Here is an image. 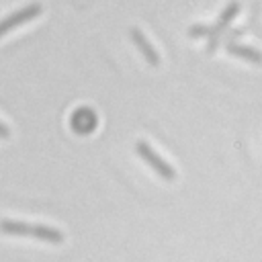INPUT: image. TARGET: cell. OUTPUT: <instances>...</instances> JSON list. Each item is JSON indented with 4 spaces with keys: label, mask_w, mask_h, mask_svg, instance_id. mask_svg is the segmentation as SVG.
Listing matches in <instances>:
<instances>
[{
    "label": "cell",
    "mask_w": 262,
    "mask_h": 262,
    "mask_svg": "<svg viewBox=\"0 0 262 262\" xmlns=\"http://www.w3.org/2000/svg\"><path fill=\"white\" fill-rule=\"evenodd\" d=\"M135 151H137V156H139L158 176H162L164 180H174V178H176V170H174L158 151H154L149 143L137 141V143H135Z\"/></svg>",
    "instance_id": "cell-2"
},
{
    "label": "cell",
    "mask_w": 262,
    "mask_h": 262,
    "mask_svg": "<svg viewBox=\"0 0 262 262\" xmlns=\"http://www.w3.org/2000/svg\"><path fill=\"white\" fill-rule=\"evenodd\" d=\"M213 35V25H192L188 29V37H211Z\"/></svg>",
    "instance_id": "cell-8"
},
{
    "label": "cell",
    "mask_w": 262,
    "mask_h": 262,
    "mask_svg": "<svg viewBox=\"0 0 262 262\" xmlns=\"http://www.w3.org/2000/svg\"><path fill=\"white\" fill-rule=\"evenodd\" d=\"M227 51L235 57H242L246 61H252V63H262V53L250 45H239V43H227Z\"/></svg>",
    "instance_id": "cell-7"
},
{
    "label": "cell",
    "mask_w": 262,
    "mask_h": 262,
    "mask_svg": "<svg viewBox=\"0 0 262 262\" xmlns=\"http://www.w3.org/2000/svg\"><path fill=\"white\" fill-rule=\"evenodd\" d=\"M2 231L6 235H31V237H37V239L47 242V244H61L63 242V233L59 229L49 227V225H39V223H23V221L4 219Z\"/></svg>",
    "instance_id": "cell-1"
},
{
    "label": "cell",
    "mask_w": 262,
    "mask_h": 262,
    "mask_svg": "<svg viewBox=\"0 0 262 262\" xmlns=\"http://www.w3.org/2000/svg\"><path fill=\"white\" fill-rule=\"evenodd\" d=\"M0 135H2V139H6V137L10 135V131H8V125H6V123H0Z\"/></svg>",
    "instance_id": "cell-9"
},
{
    "label": "cell",
    "mask_w": 262,
    "mask_h": 262,
    "mask_svg": "<svg viewBox=\"0 0 262 262\" xmlns=\"http://www.w3.org/2000/svg\"><path fill=\"white\" fill-rule=\"evenodd\" d=\"M39 14H41V4L33 2V4H29V6H25V8H20V10L12 12V14H8V16H4V20H2V25H0V35L4 37V35L10 33L12 29H16V27L29 23V20H33V18L39 16Z\"/></svg>",
    "instance_id": "cell-4"
},
{
    "label": "cell",
    "mask_w": 262,
    "mask_h": 262,
    "mask_svg": "<svg viewBox=\"0 0 262 262\" xmlns=\"http://www.w3.org/2000/svg\"><path fill=\"white\" fill-rule=\"evenodd\" d=\"M239 8H242V4L237 2V0H231L225 8H223V12L219 14V18H217V23L213 25V35L209 37V45H207V51L211 53V51H215V47H217V43H219V37L223 35V33H227V29H229V23L237 16V12H239Z\"/></svg>",
    "instance_id": "cell-3"
},
{
    "label": "cell",
    "mask_w": 262,
    "mask_h": 262,
    "mask_svg": "<svg viewBox=\"0 0 262 262\" xmlns=\"http://www.w3.org/2000/svg\"><path fill=\"white\" fill-rule=\"evenodd\" d=\"M96 125V117L90 108H78L72 117V127L76 129V133H90Z\"/></svg>",
    "instance_id": "cell-6"
},
{
    "label": "cell",
    "mask_w": 262,
    "mask_h": 262,
    "mask_svg": "<svg viewBox=\"0 0 262 262\" xmlns=\"http://www.w3.org/2000/svg\"><path fill=\"white\" fill-rule=\"evenodd\" d=\"M129 37H131V41L135 43V47L139 49V53L143 55V59L149 63V66H160V55H158V51L154 49V45L147 41V37L139 31V29H129Z\"/></svg>",
    "instance_id": "cell-5"
}]
</instances>
